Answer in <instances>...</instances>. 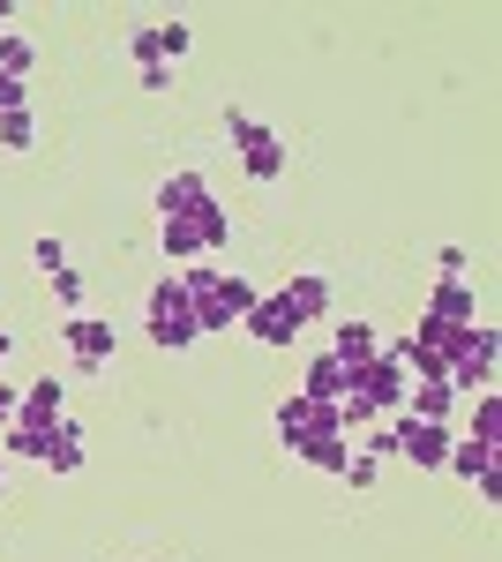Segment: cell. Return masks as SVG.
<instances>
[{
	"label": "cell",
	"instance_id": "21",
	"mask_svg": "<svg viewBox=\"0 0 502 562\" xmlns=\"http://www.w3.org/2000/svg\"><path fill=\"white\" fill-rule=\"evenodd\" d=\"M31 143H38V128H31V105H23V113L0 121V150H31Z\"/></svg>",
	"mask_w": 502,
	"mask_h": 562
},
{
	"label": "cell",
	"instance_id": "24",
	"mask_svg": "<svg viewBox=\"0 0 502 562\" xmlns=\"http://www.w3.org/2000/svg\"><path fill=\"white\" fill-rule=\"evenodd\" d=\"M31 262H38L45 278H53V270H68V248H60V240H53V233H45L38 248H31Z\"/></svg>",
	"mask_w": 502,
	"mask_h": 562
},
{
	"label": "cell",
	"instance_id": "29",
	"mask_svg": "<svg viewBox=\"0 0 502 562\" xmlns=\"http://www.w3.org/2000/svg\"><path fill=\"white\" fill-rule=\"evenodd\" d=\"M345 480H353V487H368V480H376V458H368V450H353V465H345Z\"/></svg>",
	"mask_w": 502,
	"mask_h": 562
},
{
	"label": "cell",
	"instance_id": "6",
	"mask_svg": "<svg viewBox=\"0 0 502 562\" xmlns=\"http://www.w3.org/2000/svg\"><path fill=\"white\" fill-rule=\"evenodd\" d=\"M390 442H398V458H413V465H443L450 458V428H435V420H405V413H390Z\"/></svg>",
	"mask_w": 502,
	"mask_h": 562
},
{
	"label": "cell",
	"instance_id": "2",
	"mask_svg": "<svg viewBox=\"0 0 502 562\" xmlns=\"http://www.w3.org/2000/svg\"><path fill=\"white\" fill-rule=\"evenodd\" d=\"M495 352H502L495 323H472L458 346H450V360H443V383L458 390V397H480V390H495Z\"/></svg>",
	"mask_w": 502,
	"mask_h": 562
},
{
	"label": "cell",
	"instance_id": "25",
	"mask_svg": "<svg viewBox=\"0 0 502 562\" xmlns=\"http://www.w3.org/2000/svg\"><path fill=\"white\" fill-rule=\"evenodd\" d=\"M23 98H31L23 76H0V121H8V113H23Z\"/></svg>",
	"mask_w": 502,
	"mask_h": 562
},
{
	"label": "cell",
	"instance_id": "22",
	"mask_svg": "<svg viewBox=\"0 0 502 562\" xmlns=\"http://www.w3.org/2000/svg\"><path fill=\"white\" fill-rule=\"evenodd\" d=\"M150 38H158V60H180L188 53V23H150Z\"/></svg>",
	"mask_w": 502,
	"mask_h": 562
},
{
	"label": "cell",
	"instance_id": "32",
	"mask_svg": "<svg viewBox=\"0 0 502 562\" xmlns=\"http://www.w3.org/2000/svg\"><path fill=\"white\" fill-rule=\"evenodd\" d=\"M0 360H8V330H0Z\"/></svg>",
	"mask_w": 502,
	"mask_h": 562
},
{
	"label": "cell",
	"instance_id": "9",
	"mask_svg": "<svg viewBox=\"0 0 502 562\" xmlns=\"http://www.w3.org/2000/svg\"><path fill=\"white\" fill-rule=\"evenodd\" d=\"M308 397H323V405H345V390H353V368L337 360V352H323V360H308Z\"/></svg>",
	"mask_w": 502,
	"mask_h": 562
},
{
	"label": "cell",
	"instance_id": "4",
	"mask_svg": "<svg viewBox=\"0 0 502 562\" xmlns=\"http://www.w3.org/2000/svg\"><path fill=\"white\" fill-rule=\"evenodd\" d=\"M196 338H203V330H196L188 285H180V278H158V285H150V346L180 352V346H196Z\"/></svg>",
	"mask_w": 502,
	"mask_h": 562
},
{
	"label": "cell",
	"instance_id": "8",
	"mask_svg": "<svg viewBox=\"0 0 502 562\" xmlns=\"http://www.w3.org/2000/svg\"><path fill=\"white\" fill-rule=\"evenodd\" d=\"M60 338L76 352V368H105V360H113V323H98V315H68Z\"/></svg>",
	"mask_w": 502,
	"mask_h": 562
},
{
	"label": "cell",
	"instance_id": "13",
	"mask_svg": "<svg viewBox=\"0 0 502 562\" xmlns=\"http://www.w3.org/2000/svg\"><path fill=\"white\" fill-rule=\"evenodd\" d=\"M45 465H53V473H76V465H83V428H76L68 413L53 420V442H45Z\"/></svg>",
	"mask_w": 502,
	"mask_h": 562
},
{
	"label": "cell",
	"instance_id": "14",
	"mask_svg": "<svg viewBox=\"0 0 502 562\" xmlns=\"http://www.w3.org/2000/svg\"><path fill=\"white\" fill-rule=\"evenodd\" d=\"M337 360H345V368H368V360H376V352H382V338H376V330H368V323H337Z\"/></svg>",
	"mask_w": 502,
	"mask_h": 562
},
{
	"label": "cell",
	"instance_id": "18",
	"mask_svg": "<svg viewBox=\"0 0 502 562\" xmlns=\"http://www.w3.org/2000/svg\"><path fill=\"white\" fill-rule=\"evenodd\" d=\"M472 442H502V390H480V405H472Z\"/></svg>",
	"mask_w": 502,
	"mask_h": 562
},
{
	"label": "cell",
	"instance_id": "28",
	"mask_svg": "<svg viewBox=\"0 0 502 562\" xmlns=\"http://www.w3.org/2000/svg\"><path fill=\"white\" fill-rule=\"evenodd\" d=\"M135 83H143V90H172V68H166V60H143Z\"/></svg>",
	"mask_w": 502,
	"mask_h": 562
},
{
	"label": "cell",
	"instance_id": "7",
	"mask_svg": "<svg viewBox=\"0 0 502 562\" xmlns=\"http://www.w3.org/2000/svg\"><path fill=\"white\" fill-rule=\"evenodd\" d=\"M241 330H248V338H263V346H293L300 330H308V315H300L286 293H270V301L248 307V323H241Z\"/></svg>",
	"mask_w": 502,
	"mask_h": 562
},
{
	"label": "cell",
	"instance_id": "20",
	"mask_svg": "<svg viewBox=\"0 0 502 562\" xmlns=\"http://www.w3.org/2000/svg\"><path fill=\"white\" fill-rule=\"evenodd\" d=\"M241 158H248V173H255V180H278V173H286V143H278V135H263V143H248Z\"/></svg>",
	"mask_w": 502,
	"mask_h": 562
},
{
	"label": "cell",
	"instance_id": "3",
	"mask_svg": "<svg viewBox=\"0 0 502 562\" xmlns=\"http://www.w3.org/2000/svg\"><path fill=\"white\" fill-rule=\"evenodd\" d=\"M225 240H233V211H225V203H203V211H188V217H166V256L172 262L217 256Z\"/></svg>",
	"mask_w": 502,
	"mask_h": 562
},
{
	"label": "cell",
	"instance_id": "27",
	"mask_svg": "<svg viewBox=\"0 0 502 562\" xmlns=\"http://www.w3.org/2000/svg\"><path fill=\"white\" fill-rule=\"evenodd\" d=\"M53 293L68 307H83V270H53Z\"/></svg>",
	"mask_w": 502,
	"mask_h": 562
},
{
	"label": "cell",
	"instance_id": "1",
	"mask_svg": "<svg viewBox=\"0 0 502 562\" xmlns=\"http://www.w3.org/2000/svg\"><path fill=\"white\" fill-rule=\"evenodd\" d=\"M180 285H188V307H196V330H233V323H248V307L263 301L241 270H188Z\"/></svg>",
	"mask_w": 502,
	"mask_h": 562
},
{
	"label": "cell",
	"instance_id": "12",
	"mask_svg": "<svg viewBox=\"0 0 502 562\" xmlns=\"http://www.w3.org/2000/svg\"><path fill=\"white\" fill-rule=\"evenodd\" d=\"M450 405H458V390H450V383H413V390H405V420H435V428H443Z\"/></svg>",
	"mask_w": 502,
	"mask_h": 562
},
{
	"label": "cell",
	"instance_id": "26",
	"mask_svg": "<svg viewBox=\"0 0 502 562\" xmlns=\"http://www.w3.org/2000/svg\"><path fill=\"white\" fill-rule=\"evenodd\" d=\"M225 128H233V143H241V150H248V143H263V135H270V128H263V121H248V113H225Z\"/></svg>",
	"mask_w": 502,
	"mask_h": 562
},
{
	"label": "cell",
	"instance_id": "19",
	"mask_svg": "<svg viewBox=\"0 0 502 562\" xmlns=\"http://www.w3.org/2000/svg\"><path fill=\"white\" fill-rule=\"evenodd\" d=\"M300 458L323 465V473H345V465H353V435H323V442H308Z\"/></svg>",
	"mask_w": 502,
	"mask_h": 562
},
{
	"label": "cell",
	"instance_id": "5",
	"mask_svg": "<svg viewBox=\"0 0 502 562\" xmlns=\"http://www.w3.org/2000/svg\"><path fill=\"white\" fill-rule=\"evenodd\" d=\"M278 435H286V450H308V442H323V435H345L337 428V405H323V397H308V390H293L286 405H278Z\"/></svg>",
	"mask_w": 502,
	"mask_h": 562
},
{
	"label": "cell",
	"instance_id": "33",
	"mask_svg": "<svg viewBox=\"0 0 502 562\" xmlns=\"http://www.w3.org/2000/svg\"><path fill=\"white\" fill-rule=\"evenodd\" d=\"M0 480H8V465H0Z\"/></svg>",
	"mask_w": 502,
	"mask_h": 562
},
{
	"label": "cell",
	"instance_id": "30",
	"mask_svg": "<svg viewBox=\"0 0 502 562\" xmlns=\"http://www.w3.org/2000/svg\"><path fill=\"white\" fill-rule=\"evenodd\" d=\"M8 420H15V390L0 383V428H8Z\"/></svg>",
	"mask_w": 502,
	"mask_h": 562
},
{
	"label": "cell",
	"instance_id": "16",
	"mask_svg": "<svg viewBox=\"0 0 502 562\" xmlns=\"http://www.w3.org/2000/svg\"><path fill=\"white\" fill-rule=\"evenodd\" d=\"M15 420H60V383H53V375L31 383L23 397H15Z\"/></svg>",
	"mask_w": 502,
	"mask_h": 562
},
{
	"label": "cell",
	"instance_id": "15",
	"mask_svg": "<svg viewBox=\"0 0 502 562\" xmlns=\"http://www.w3.org/2000/svg\"><path fill=\"white\" fill-rule=\"evenodd\" d=\"M45 442H53V420H8L0 428V450H15V458H45Z\"/></svg>",
	"mask_w": 502,
	"mask_h": 562
},
{
	"label": "cell",
	"instance_id": "23",
	"mask_svg": "<svg viewBox=\"0 0 502 562\" xmlns=\"http://www.w3.org/2000/svg\"><path fill=\"white\" fill-rule=\"evenodd\" d=\"M0 76H31V45L0 31Z\"/></svg>",
	"mask_w": 502,
	"mask_h": 562
},
{
	"label": "cell",
	"instance_id": "11",
	"mask_svg": "<svg viewBox=\"0 0 502 562\" xmlns=\"http://www.w3.org/2000/svg\"><path fill=\"white\" fill-rule=\"evenodd\" d=\"M427 315H435V323H450V330L480 323V315H472V285H465V278H443V285H435V301H427Z\"/></svg>",
	"mask_w": 502,
	"mask_h": 562
},
{
	"label": "cell",
	"instance_id": "10",
	"mask_svg": "<svg viewBox=\"0 0 502 562\" xmlns=\"http://www.w3.org/2000/svg\"><path fill=\"white\" fill-rule=\"evenodd\" d=\"M203 203H210L203 173H172L166 188H158V217H188V211H203Z\"/></svg>",
	"mask_w": 502,
	"mask_h": 562
},
{
	"label": "cell",
	"instance_id": "17",
	"mask_svg": "<svg viewBox=\"0 0 502 562\" xmlns=\"http://www.w3.org/2000/svg\"><path fill=\"white\" fill-rule=\"evenodd\" d=\"M286 301H293L308 323H315V315H331V278H293V285H286Z\"/></svg>",
	"mask_w": 502,
	"mask_h": 562
},
{
	"label": "cell",
	"instance_id": "31",
	"mask_svg": "<svg viewBox=\"0 0 502 562\" xmlns=\"http://www.w3.org/2000/svg\"><path fill=\"white\" fill-rule=\"evenodd\" d=\"M8 15H15V8H8V0H0V31H8Z\"/></svg>",
	"mask_w": 502,
	"mask_h": 562
}]
</instances>
